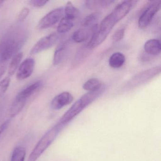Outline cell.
<instances>
[{"instance_id": "cell-1", "label": "cell", "mask_w": 161, "mask_h": 161, "mask_svg": "<svg viewBox=\"0 0 161 161\" xmlns=\"http://www.w3.org/2000/svg\"><path fill=\"white\" fill-rule=\"evenodd\" d=\"M137 2L136 1L130 0L124 1L119 4L102 20L99 27H98L97 24L94 26L91 38L86 44L87 47L93 50L101 45L107 38L115 25L127 15Z\"/></svg>"}, {"instance_id": "cell-2", "label": "cell", "mask_w": 161, "mask_h": 161, "mask_svg": "<svg viewBox=\"0 0 161 161\" xmlns=\"http://www.w3.org/2000/svg\"><path fill=\"white\" fill-rule=\"evenodd\" d=\"M26 40L25 32L20 28H13L5 35L0 42V60L8 64L19 53Z\"/></svg>"}, {"instance_id": "cell-3", "label": "cell", "mask_w": 161, "mask_h": 161, "mask_svg": "<svg viewBox=\"0 0 161 161\" xmlns=\"http://www.w3.org/2000/svg\"><path fill=\"white\" fill-rule=\"evenodd\" d=\"M62 129V127L56 124L47 131L41 137L31 153L28 161H36L54 141Z\"/></svg>"}, {"instance_id": "cell-4", "label": "cell", "mask_w": 161, "mask_h": 161, "mask_svg": "<svg viewBox=\"0 0 161 161\" xmlns=\"http://www.w3.org/2000/svg\"><path fill=\"white\" fill-rule=\"evenodd\" d=\"M94 101L93 97L87 92L82 96L72 105L62 116L57 124L63 128L67 123H68L73 118L81 112L86 106Z\"/></svg>"}, {"instance_id": "cell-5", "label": "cell", "mask_w": 161, "mask_h": 161, "mask_svg": "<svg viewBox=\"0 0 161 161\" xmlns=\"http://www.w3.org/2000/svg\"><path fill=\"white\" fill-rule=\"evenodd\" d=\"M160 66H158L140 72L129 81L127 84V87L130 88H134L136 86L142 85L143 84L146 83L160 74Z\"/></svg>"}, {"instance_id": "cell-6", "label": "cell", "mask_w": 161, "mask_h": 161, "mask_svg": "<svg viewBox=\"0 0 161 161\" xmlns=\"http://www.w3.org/2000/svg\"><path fill=\"white\" fill-rule=\"evenodd\" d=\"M161 8V1L150 2L149 4L143 11L138 21V27L144 29L147 27L155 15Z\"/></svg>"}, {"instance_id": "cell-7", "label": "cell", "mask_w": 161, "mask_h": 161, "mask_svg": "<svg viewBox=\"0 0 161 161\" xmlns=\"http://www.w3.org/2000/svg\"><path fill=\"white\" fill-rule=\"evenodd\" d=\"M61 36V34L54 32L42 37L31 50V54H36L50 48L57 43Z\"/></svg>"}, {"instance_id": "cell-8", "label": "cell", "mask_w": 161, "mask_h": 161, "mask_svg": "<svg viewBox=\"0 0 161 161\" xmlns=\"http://www.w3.org/2000/svg\"><path fill=\"white\" fill-rule=\"evenodd\" d=\"M64 9L58 8L47 14L38 22L37 28L39 30H44L52 27L57 23L63 17Z\"/></svg>"}, {"instance_id": "cell-9", "label": "cell", "mask_w": 161, "mask_h": 161, "mask_svg": "<svg viewBox=\"0 0 161 161\" xmlns=\"http://www.w3.org/2000/svg\"><path fill=\"white\" fill-rule=\"evenodd\" d=\"M35 60L33 58H28L21 63L17 72L18 80H22L29 78L33 72L35 67Z\"/></svg>"}, {"instance_id": "cell-10", "label": "cell", "mask_w": 161, "mask_h": 161, "mask_svg": "<svg viewBox=\"0 0 161 161\" xmlns=\"http://www.w3.org/2000/svg\"><path fill=\"white\" fill-rule=\"evenodd\" d=\"M73 97L70 93L64 92L54 97L51 102V107L55 110H60L71 103Z\"/></svg>"}, {"instance_id": "cell-11", "label": "cell", "mask_w": 161, "mask_h": 161, "mask_svg": "<svg viewBox=\"0 0 161 161\" xmlns=\"http://www.w3.org/2000/svg\"><path fill=\"white\" fill-rule=\"evenodd\" d=\"M144 49L148 54L152 55H158L161 53V42L158 39H150L145 43Z\"/></svg>"}, {"instance_id": "cell-12", "label": "cell", "mask_w": 161, "mask_h": 161, "mask_svg": "<svg viewBox=\"0 0 161 161\" xmlns=\"http://www.w3.org/2000/svg\"><path fill=\"white\" fill-rule=\"evenodd\" d=\"M92 50V49L87 47L86 44L83 45L82 47L79 48L76 53L74 60V63L72 64L74 67L77 66L84 62L85 60L90 55Z\"/></svg>"}, {"instance_id": "cell-13", "label": "cell", "mask_w": 161, "mask_h": 161, "mask_svg": "<svg viewBox=\"0 0 161 161\" xmlns=\"http://www.w3.org/2000/svg\"><path fill=\"white\" fill-rule=\"evenodd\" d=\"M26 102L27 100L17 95L10 108V114L11 118L15 117L19 114L24 108Z\"/></svg>"}, {"instance_id": "cell-14", "label": "cell", "mask_w": 161, "mask_h": 161, "mask_svg": "<svg viewBox=\"0 0 161 161\" xmlns=\"http://www.w3.org/2000/svg\"><path fill=\"white\" fill-rule=\"evenodd\" d=\"M92 29L83 28L78 29L73 33L72 38L74 42L77 43H81L86 41L89 38L91 34Z\"/></svg>"}, {"instance_id": "cell-15", "label": "cell", "mask_w": 161, "mask_h": 161, "mask_svg": "<svg viewBox=\"0 0 161 161\" xmlns=\"http://www.w3.org/2000/svg\"><path fill=\"white\" fill-rule=\"evenodd\" d=\"M67 48L66 42H62L60 43L55 49L53 55V64L54 65H58L63 61L65 55Z\"/></svg>"}, {"instance_id": "cell-16", "label": "cell", "mask_w": 161, "mask_h": 161, "mask_svg": "<svg viewBox=\"0 0 161 161\" xmlns=\"http://www.w3.org/2000/svg\"><path fill=\"white\" fill-rule=\"evenodd\" d=\"M41 85L42 82L40 81L35 82L21 90L17 94V96L27 100L28 98L31 97L36 91L39 89Z\"/></svg>"}, {"instance_id": "cell-17", "label": "cell", "mask_w": 161, "mask_h": 161, "mask_svg": "<svg viewBox=\"0 0 161 161\" xmlns=\"http://www.w3.org/2000/svg\"><path fill=\"white\" fill-rule=\"evenodd\" d=\"M125 61L126 58L123 53L119 52L114 53L109 58V65L113 68H119L124 65Z\"/></svg>"}, {"instance_id": "cell-18", "label": "cell", "mask_w": 161, "mask_h": 161, "mask_svg": "<svg viewBox=\"0 0 161 161\" xmlns=\"http://www.w3.org/2000/svg\"><path fill=\"white\" fill-rule=\"evenodd\" d=\"M101 15L100 12H96L90 14L84 19L81 22V26L83 28L92 29L95 25H97V21L99 19Z\"/></svg>"}, {"instance_id": "cell-19", "label": "cell", "mask_w": 161, "mask_h": 161, "mask_svg": "<svg viewBox=\"0 0 161 161\" xmlns=\"http://www.w3.org/2000/svg\"><path fill=\"white\" fill-rule=\"evenodd\" d=\"M115 2V1H105V0H96V1H86V7L88 9H95L98 8H106L109 7Z\"/></svg>"}, {"instance_id": "cell-20", "label": "cell", "mask_w": 161, "mask_h": 161, "mask_svg": "<svg viewBox=\"0 0 161 161\" xmlns=\"http://www.w3.org/2000/svg\"><path fill=\"white\" fill-rule=\"evenodd\" d=\"M74 25V20L64 17L60 20L57 27V32L64 34L70 31Z\"/></svg>"}, {"instance_id": "cell-21", "label": "cell", "mask_w": 161, "mask_h": 161, "mask_svg": "<svg viewBox=\"0 0 161 161\" xmlns=\"http://www.w3.org/2000/svg\"><path fill=\"white\" fill-rule=\"evenodd\" d=\"M65 17L74 20L80 16V13L78 9L73 5L71 2L67 3L65 8L64 9Z\"/></svg>"}, {"instance_id": "cell-22", "label": "cell", "mask_w": 161, "mask_h": 161, "mask_svg": "<svg viewBox=\"0 0 161 161\" xmlns=\"http://www.w3.org/2000/svg\"><path fill=\"white\" fill-rule=\"evenodd\" d=\"M23 58L22 52H19L16 54L13 58L8 67V74L9 76H12L14 74L19 66V64Z\"/></svg>"}, {"instance_id": "cell-23", "label": "cell", "mask_w": 161, "mask_h": 161, "mask_svg": "<svg viewBox=\"0 0 161 161\" xmlns=\"http://www.w3.org/2000/svg\"><path fill=\"white\" fill-rule=\"evenodd\" d=\"M103 84V83L98 79L92 78L86 81L84 84L83 85V88L86 91H94L99 89Z\"/></svg>"}, {"instance_id": "cell-24", "label": "cell", "mask_w": 161, "mask_h": 161, "mask_svg": "<svg viewBox=\"0 0 161 161\" xmlns=\"http://www.w3.org/2000/svg\"><path fill=\"white\" fill-rule=\"evenodd\" d=\"M26 150L23 147H18L13 151L10 161H25Z\"/></svg>"}, {"instance_id": "cell-25", "label": "cell", "mask_w": 161, "mask_h": 161, "mask_svg": "<svg viewBox=\"0 0 161 161\" xmlns=\"http://www.w3.org/2000/svg\"><path fill=\"white\" fill-rule=\"evenodd\" d=\"M11 83V78L10 76L5 77L4 79L0 81V96L4 95Z\"/></svg>"}, {"instance_id": "cell-26", "label": "cell", "mask_w": 161, "mask_h": 161, "mask_svg": "<svg viewBox=\"0 0 161 161\" xmlns=\"http://www.w3.org/2000/svg\"><path fill=\"white\" fill-rule=\"evenodd\" d=\"M30 14V10L27 8H24L19 12L17 16V21L18 22H22L27 18Z\"/></svg>"}, {"instance_id": "cell-27", "label": "cell", "mask_w": 161, "mask_h": 161, "mask_svg": "<svg viewBox=\"0 0 161 161\" xmlns=\"http://www.w3.org/2000/svg\"><path fill=\"white\" fill-rule=\"evenodd\" d=\"M125 35V29H120L117 30L113 35V40L114 42H118L123 39Z\"/></svg>"}, {"instance_id": "cell-28", "label": "cell", "mask_w": 161, "mask_h": 161, "mask_svg": "<svg viewBox=\"0 0 161 161\" xmlns=\"http://www.w3.org/2000/svg\"><path fill=\"white\" fill-rule=\"evenodd\" d=\"M30 4L35 7H42L47 4L49 2L48 1L44 0H32L30 1Z\"/></svg>"}, {"instance_id": "cell-29", "label": "cell", "mask_w": 161, "mask_h": 161, "mask_svg": "<svg viewBox=\"0 0 161 161\" xmlns=\"http://www.w3.org/2000/svg\"><path fill=\"white\" fill-rule=\"evenodd\" d=\"M7 64L3 63L0 60V80L1 79L2 77L3 76L6 71L7 69Z\"/></svg>"}, {"instance_id": "cell-30", "label": "cell", "mask_w": 161, "mask_h": 161, "mask_svg": "<svg viewBox=\"0 0 161 161\" xmlns=\"http://www.w3.org/2000/svg\"><path fill=\"white\" fill-rule=\"evenodd\" d=\"M11 120L10 119H7L6 121H4L3 123L2 124V125L0 126V136H1L2 134L5 130L8 128L10 124Z\"/></svg>"}, {"instance_id": "cell-31", "label": "cell", "mask_w": 161, "mask_h": 161, "mask_svg": "<svg viewBox=\"0 0 161 161\" xmlns=\"http://www.w3.org/2000/svg\"><path fill=\"white\" fill-rule=\"evenodd\" d=\"M4 2H5V1H0V8H1L3 6Z\"/></svg>"}]
</instances>
